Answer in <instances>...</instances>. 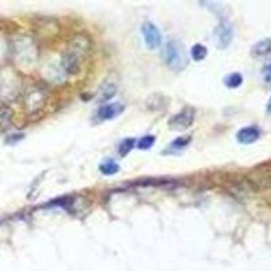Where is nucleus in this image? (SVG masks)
I'll use <instances>...</instances> for the list:
<instances>
[{"instance_id":"9","label":"nucleus","mask_w":271,"mask_h":271,"mask_svg":"<svg viewBox=\"0 0 271 271\" xmlns=\"http://www.w3.org/2000/svg\"><path fill=\"white\" fill-rule=\"evenodd\" d=\"M115 92H117V86H115V83L107 80V82L102 84L101 88L98 90L96 102H98V103H105V102L110 101V99L115 95Z\"/></svg>"},{"instance_id":"17","label":"nucleus","mask_w":271,"mask_h":271,"mask_svg":"<svg viewBox=\"0 0 271 271\" xmlns=\"http://www.w3.org/2000/svg\"><path fill=\"white\" fill-rule=\"evenodd\" d=\"M153 144H155V137H153V136H144V137L137 143V147L140 149H149L152 148Z\"/></svg>"},{"instance_id":"10","label":"nucleus","mask_w":271,"mask_h":271,"mask_svg":"<svg viewBox=\"0 0 271 271\" xmlns=\"http://www.w3.org/2000/svg\"><path fill=\"white\" fill-rule=\"evenodd\" d=\"M271 53V38H264L259 41L258 44L254 45L252 48V54L256 57H263Z\"/></svg>"},{"instance_id":"8","label":"nucleus","mask_w":271,"mask_h":271,"mask_svg":"<svg viewBox=\"0 0 271 271\" xmlns=\"http://www.w3.org/2000/svg\"><path fill=\"white\" fill-rule=\"evenodd\" d=\"M260 137V131L256 126H247L243 127L237 133V141L240 144H252Z\"/></svg>"},{"instance_id":"16","label":"nucleus","mask_w":271,"mask_h":271,"mask_svg":"<svg viewBox=\"0 0 271 271\" xmlns=\"http://www.w3.org/2000/svg\"><path fill=\"white\" fill-rule=\"evenodd\" d=\"M190 141H191V137H190V136H182V137H178L176 140L172 141L171 148H184V147H187Z\"/></svg>"},{"instance_id":"1","label":"nucleus","mask_w":271,"mask_h":271,"mask_svg":"<svg viewBox=\"0 0 271 271\" xmlns=\"http://www.w3.org/2000/svg\"><path fill=\"white\" fill-rule=\"evenodd\" d=\"M91 52V41L87 35L76 34L70 41L66 50L62 54V71L68 75H78L82 70L84 58Z\"/></svg>"},{"instance_id":"15","label":"nucleus","mask_w":271,"mask_h":271,"mask_svg":"<svg viewBox=\"0 0 271 271\" xmlns=\"http://www.w3.org/2000/svg\"><path fill=\"white\" fill-rule=\"evenodd\" d=\"M136 141L133 140V139H126L125 141H122L121 143V145H119V155H122V156H125V155H127V153L130 152L131 148L134 147Z\"/></svg>"},{"instance_id":"3","label":"nucleus","mask_w":271,"mask_h":271,"mask_svg":"<svg viewBox=\"0 0 271 271\" xmlns=\"http://www.w3.org/2000/svg\"><path fill=\"white\" fill-rule=\"evenodd\" d=\"M46 98L48 94L44 88L38 87V86H31L27 88L26 94H25V109L29 114L38 113L40 110L46 103Z\"/></svg>"},{"instance_id":"18","label":"nucleus","mask_w":271,"mask_h":271,"mask_svg":"<svg viewBox=\"0 0 271 271\" xmlns=\"http://www.w3.org/2000/svg\"><path fill=\"white\" fill-rule=\"evenodd\" d=\"M262 74H263V79H264V82L271 86V62H268L267 65H264Z\"/></svg>"},{"instance_id":"4","label":"nucleus","mask_w":271,"mask_h":271,"mask_svg":"<svg viewBox=\"0 0 271 271\" xmlns=\"http://www.w3.org/2000/svg\"><path fill=\"white\" fill-rule=\"evenodd\" d=\"M194 117H195V111L191 107H186L180 113L174 115L168 122V127L172 130L176 131H183L186 129L191 126L194 122Z\"/></svg>"},{"instance_id":"7","label":"nucleus","mask_w":271,"mask_h":271,"mask_svg":"<svg viewBox=\"0 0 271 271\" xmlns=\"http://www.w3.org/2000/svg\"><path fill=\"white\" fill-rule=\"evenodd\" d=\"M125 110V106L121 102H115V103H107L99 107L96 117L101 119V121H109L115 117H118L119 114H122Z\"/></svg>"},{"instance_id":"2","label":"nucleus","mask_w":271,"mask_h":271,"mask_svg":"<svg viewBox=\"0 0 271 271\" xmlns=\"http://www.w3.org/2000/svg\"><path fill=\"white\" fill-rule=\"evenodd\" d=\"M163 60L171 70L182 72L187 66V54L184 46L178 41H170L163 49Z\"/></svg>"},{"instance_id":"14","label":"nucleus","mask_w":271,"mask_h":271,"mask_svg":"<svg viewBox=\"0 0 271 271\" xmlns=\"http://www.w3.org/2000/svg\"><path fill=\"white\" fill-rule=\"evenodd\" d=\"M118 170L119 167L113 162H107L101 166V172L102 174H105V175H114V174L118 172Z\"/></svg>"},{"instance_id":"13","label":"nucleus","mask_w":271,"mask_h":271,"mask_svg":"<svg viewBox=\"0 0 271 271\" xmlns=\"http://www.w3.org/2000/svg\"><path fill=\"white\" fill-rule=\"evenodd\" d=\"M13 119V110L9 107H2L0 109V127L9 126Z\"/></svg>"},{"instance_id":"19","label":"nucleus","mask_w":271,"mask_h":271,"mask_svg":"<svg viewBox=\"0 0 271 271\" xmlns=\"http://www.w3.org/2000/svg\"><path fill=\"white\" fill-rule=\"evenodd\" d=\"M267 111L271 114V98H270V101H268V103H267Z\"/></svg>"},{"instance_id":"5","label":"nucleus","mask_w":271,"mask_h":271,"mask_svg":"<svg viewBox=\"0 0 271 271\" xmlns=\"http://www.w3.org/2000/svg\"><path fill=\"white\" fill-rule=\"evenodd\" d=\"M141 33H143V37H144L145 45H147L149 49H152L153 50V49L160 46V44H162V33H160V30H159L158 27L155 26L153 23H143Z\"/></svg>"},{"instance_id":"6","label":"nucleus","mask_w":271,"mask_h":271,"mask_svg":"<svg viewBox=\"0 0 271 271\" xmlns=\"http://www.w3.org/2000/svg\"><path fill=\"white\" fill-rule=\"evenodd\" d=\"M215 37L216 44L220 49H225L228 45L231 44L232 38H233V29L232 25L228 21H221L219 26L215 29Z\"/></svg>"},{"instance_id":"11","label":"nucleus","mask_w":271,"mask_h":271,"mask_svg":"<svg viewBox=\"0 0 271 271\" xmlns=\"http://www.w3.org/2000/svg\"><path fill=\"white\" fill-rule=\"evenodd\" d=\"M224 83L228 88H237L243 83V76L240 74H237V72L228 75L227 78L224 79Z\"/></svg>"},{"instance_id":"12","label":"nucleus","mask_w":271,"mask_h":271,"mask_svg":"<svg viewBox=\"0 0 271 271\" xmlns=\"http://www.w3.org/2000/svg\"><path fill=\"white\" fill-rule=\"evenodd\" d=\"M208 56V49L201 44H195L191 48V57L194 61H202Z\"/></svg>"}]
</instances>
